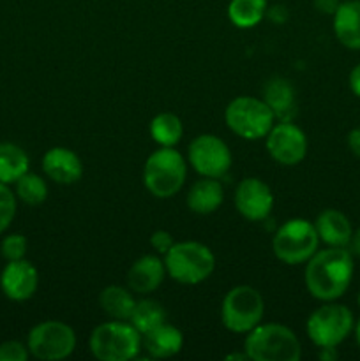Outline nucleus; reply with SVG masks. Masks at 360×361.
I'll return each instance as SVG.
<instances>
[{
	"mask_svg": "<svg viewBox=\"0 0 360 361\" xmlns=\"http://www.w3.org/2000/svg\"><path fill=\"white\" fill-rule=\"evenodd\" d=\"M353 271L355 263L348 247L316 250L307 261L306 288L320 302H335L352 284Z\"/></svg>",
	"mask_w": 360,
	"mask_h": 361,
	"instance_id": "f257e3e1",
	"label": "nucleus"
},
{
	"mask_svg": "<svg viewBox=\"0 0 360 361\" xmlns=\"http://www.w3.org/2000/svg\"><path fill=\"white\" fill-rule=\"evenodd\" d=\"M244 351L254 361H299L302 345L284 324L260 323L247 334Z\"/></svg>",
	"mask_w": 360,
	"mask_h": 361,
	"instance_id": "f03ea898",
	"label": "nucleus"
},
{
	"mask_svg": "<svg viewBox=\"0 0 360 361\" xmlns=\"http://www.w3.org/2000/svg\"><path fill=\"white\" fill-rule=\"evenodd\" d=\"M186 176V159L175 147H161L145 161L143 183L148 192L159 200L175 196L182 189Z\"/></svg>",
	"mask_w": 360,
	"mask_h": 361,
	"instance_id": "7ed1b4c3",
	"label": "nucleus"
},
{
	"mask_svg": "<svg viewBox=\"0 0 360 361\" xmlns=\"http://www.w3.org/2000/svg\"><path fill=\"white\" fill-rule=\"evenodd\" d=\"M166 274L184 286H196L207 281L215 268L214 252L205 243H173L164 254Z\"/></svg>",
	"mask_w": 360,
	"mask_h": 361,
	"instance_id": "20e7f679",
	"label": "nucleus"
},
{
	"mask_svg": "<svg viewBox=\"0 0 360 361\" xmlns=\"http://www.w3.org/2000/svg\"><path fill=\"white\" fill-rule=\"evenodd\" d=\"M141 334L126 321H108L92 331L88 348L99 361H129L141 349Z\"/></svg>",
	"mask_w": 360,
	"mask_h": 361,
	"instance_id": "39448f33",
	"label": "nucleus"
},
{
	"mask_svg": "<svg viewBox=\"0 0 360 361\" xmlns=\"http://www.w3.org/2000/svg\"><path fill=\"white\" fill-rule=\"evenodd\" d=\"M224 120L229 130L236 136L247 141H258L270 133L275 115L263 99L242 95L226 106Z\"/></svg>",
	"mask_w": 360,
	"mask_h": 361,
	"instance_id": "423d86ee",
	"label": "nucleus"
},
{
	"mask_svg": "<svg viewBox=\"0 0 360 361\" xmlns=\"http://www.w3.org/2000/svg\"><path fill=\"white\" fill-rule=\"evenodd\" d=\"M320 245L316 228L306 219H289L272 238L274 256L284 264L307 263Z\"/></svg>",
	"mask_w": 360,
	"mask_h": 361,
	"instance_id": "0eeeda50",
	"label": "nucleus"
},
{
	"mask_svg": "<svg viewBox=\"0 0 360 361\" xmlns=\"http://www.w3.org/2000/svg\"><path fill=\"white\" fill-rule=\"evenodd\" d=\"M355 326L352 310L346 305L325 302L309 316L306 324L307 337L316 348H337L348 338Z\"/></svg>",
	"mask_w": 360,
	"mask_h": 361,
	"instance_id": "6e6552de",
	"label": "nucleus"
},
{
	"mask_svg": "<svg viewBox=\"0 0 360 361\" xmlns=\"http://www.w3.org/2000/svg\"><path fill=\"white\" fill-rule=\"evenodd\" d=\"M263 314V296L251 286H236L222 300L221 321L226 330L233 334H249L261 323Z\"/></svg>",
	"mask_w": 360,
	"mask_h": 361,
	"instance_id": "1a4fd4ad",
	"label": "nucleus"
},
{
	"mask_svg": "<svg viewBox=\"0 0 360 361\" xmlns=\"http://www.w3.org/2000/svg\"><path fill=\"white\" fill-rule=\"evenodd\" d=\"M27 348L34 358L60 361L69 358L76 348V334L62 321H44L35 324L27 338Z\"/></svg>",
	"mask_w": 360,
	"mask_h": 361,
	"instance_id": "9d476101",
	"label": "nucleus"
},
{
	"mask_svg": "<svg viewBox=\"0 0 360 361\" xmlns=\"http://www.w3.org/2000/svg\"><path fill=\"white\" fill-rule=\"evenodd\" d=\"M187 159L194 171L208 178H222L232 168V152L221 137L214 134H200L187 150Z\"/></svg>",
	"mask_w": 360,
	"mask_h": 361,
	"instance_id": "9b49d317",
	"label": "nucleus"
},
{
	"mask_svg": "<svg viewBox=\"0 0 360 361\" xmlns=\"http://www.w3.org/2000/svg\"><path fill=\"white\" fill-rule=\"evenodd\" d=\"M267 150L281 166H296L307 155L306 133L293 122L274 123L267 134Z\"/></svg>",
	"mask_w": 360,
	"mask_h": 361,
	"instance_id": "f8f14e48",
	"label": "nucleus"
},
{
	"mask_svg": "<svg viewBox=\"0 0 360 361\" xmlns=\"http://www.w3.org/2000/svg\"><path fill=\"white\" fill-rule=\"evenodd\" d=\"M235 208L247 221H267L274 208V194L263 180L244 178L235 190Z\"/></svg>",
	"mask_w": 360,
	"mask_h": 361,
	"instance_id": "ddd939ff",
	"label": "nucleus"
},
{
	"mask_svg": "<svg viewBox=\"0 0 360 361\" xmlns=\"http://www.w3.org/2000/svg\"><path fill=\"white\" fill-rule=\"evenodd\" d=\"M39 274L32 263L25 259L9 261L0 275V288L13 302H25L37 291Z\"/></svg>",
	"mask_w": 360,
	"mask_h": 361,
	"instance_id": "4468645a",
	"label": "nucleus"
},
{
	"mask_svg": "<svg viewBox=\"0 0 360 361\" xmlns=\"http://www.w3.org/2000/svg\"><path fill=\"white\" fill-rule=\"evenodd\" d=\"M42 171L60 185H73L83 176V164L78 154L66 147H53L42 157Z\"/></svg>",
	"mask_w": 360,
	"mask_h": 361,
	"instance_id": "2eb2a0df",
	"label": "nucleus"
},
{
	"mask_svg": "<svg viewBox=\"0 0 360 361\" xmlns=\"http://www.w3.org/2000/svg\"><path fill=\"white\" fill-rule=\"evenodd\" d=\"M166 275L164 261L157 256H141L133 263V267L127 271V284L131 291L138 295H150L159 286L162 284Z\"/></svg>",
	"mask_w": 360,
	"mask_h": 361,
	"instance_id": "dca6fc26",
	"label": "nucleus"
},
{
	"mask_svg": "<svg viewBox=\"0 0 360 361\" xmlns=\"http://www.w3.org/2000/svg\"><path fill=\"white\" fill-rule=\"evenodd\" d=\"M320 242H323L328 247H348L352 240L353 228L349 219L342 212L328 208L318 215L314 222Z\"/></svg>",
	"mask_w": 360,
	"mask_h": 361,
	"instance_id": "f3484780",
	"label": "nucleus"
},
{
	"mask_svg": "<svg viewBox=\"0 0 360 361\" xmlns=\"http://www.w3.org/2000/svg\"><path fill=\"white\" fill-rule=\"evenodd\" d=\"M334 34L348 49H360V0H344L334 13Z\"/></svg>",
	"mask_w": 360,
	"mask_h": 361,
	"instance_id": "a211bd4d",
	"label": "nucleus"
},
{
	"mask_svg": "<svg viewBox=\"0 0 360 361\" xmlns=\"http://www.w3.org/2000/svg\"><path fill=\"white\" fill-rule=\"evenodd\" d=\"M187 207L191 212L198 215H208L219 210L224 201V189H222L219 178H208L203 176L201 180L194 182L187 192Z\"/></svg>",
	"mask_w": 360,
	"mask_h": 361,
	"instance_id": "6ab92c4d",
	"label": "nucleus"
},
{
	"mask_svg": "<svg viewBox=\"0 0 360 361\" xmlns=\"http://www.w3.org/2000/svg\"><path fill=\"white\" fill-rule=\"evenodd\" d=\"M263 101L270 106L279 122H292L296 115L295 88L284 78H274L265 85Z\"/></svg>",
	"mask_w": 360,
	"mask_h": 361,
	"instance_id": "aec40b11",
	"label": "nucleus"
},
{
	"mask_svg": "<svg viewBox=\"0 0 360 361\" xmlns=\"http://www.w3.org/2000/svg\"><path fill=\"white\" fill-rule=\"evenodd\" d=\"M141 338H143L145 349L152 358H173L184 348L182 331L168 323H162L161 326L154 328Z\"/></svg>",
	"mask_w": 360,
	"mask_h": 361,
	"instance_id": "412c9836",
	"label": "nucleus"
},
{
	"mask_svg": "<svg viewBox=\"0 0 360 361\" xmlns=\"http://www.w3.org/2000/svg\"><path fill=\"white\" fill-rule=\"evenodd\" d=\"M99 305L104 310L106 316L119 321H129L136 300L131 295V291H127L122 286H108L99 293Z\"/></svg>",
	"mask_w": 360,
	"mask_h": 361,
	"instance_id": "4be33fe9",
	"label": "nucleus"
},
{
	"mask_svg": "<svg viewBox=\"0 0 360 361\" xmlns=\"http://www.w3.org/2000/svg\"><path fill=\"white\" fill-rule=\"evenodd\" d=\"M28 155L14 143H0V182L16 183L28 171Z\"/></svg>",
	"mask_w": 360,
	"mask_h": 361,
	"instance_id": "5701e85b",
	"label": "nucleus"
},
{
	"mask_svg": "<svg viewBox=\"0 0 360 361\" xmlns=\"http://www.w3.org/2000/svg\"><path fill=\"white\" fill-rule=\"evenodd\" d=\"M150 136L159 147H175L184 134L182 120L175 115V113H159L150 120Z\"/></svg>",
	"mask_w": 360,
	"mask_h": 361,
	"instance_id": "b1692460",
	"label": "nucleus"
},
{
	"mask_svg": "<svg viewBox=\"0 0 360 361\" xmlns=\"http://www.w3.org/2000/svg\"><path fill=\"white\" fill-rule=\"evenodd\" d=\"M267 0H232L228 18L236 28H253L267 16Z\"/></svg>",
	"mask_w": 360,
	"mask_h": 361,
	"instance_id": "393cba45",
	"label": "nucleus"
},
{
	"mask_svg": "<svg viewBox=\"0 0 360 361\" xmlns=\"http://www.w3.org/2000/svg\"><path fill=\"white\" fill-rule=\"evenodd\" d=\"M129 323L136 328L138 331L143 337L145 334L152 331L154 328L161 326L162 323H166V310L162 309V305L155 300H141L136 302L134 305L133 314L129 317Z\"/></svg>",
	"mask_w": 360,
	"mask_h": 361,
	"instance_id": "a878e982",
	"label": "nucleus"
},
{
	"mask_svg": "<svg viewBox=\"0 0 360 361\" xmlns=\"http://www.w3.org/2000/svg\"><path fill=\"white\" fill-rule=\"evenodd\" d=\"M16 196L30 207H39L48 197V185L41 176L27 171L16 180Z\"/></svg>",
	"mask_w": 360,
	"mask_h": 361,
	"instance_id": "bb28decb",
	"label": "nucleus"
},
{
	"mask_svg": "<svg viewBox=\"0 0 360 361\" xmlns=\"http://www.w3.org/2000/svg\"><path fill=\"white\" fill-rule=\"evenodd\" d=\"M16 215V196L7 183L0 182V233L6 231Z\"/></svg>",
	"mask_w": 360,
	"mask_h": 361,
	"instance_id": "cd10ccee",
	"label": "nucleus"
},
{
	"mask_svg": "<svg viewBox=\"0 0 360 361\" xmlns=\"http://www.w3.org/2000/svg\"><path fill=\"white\" fill-rule=\"evenodd\" d=\"M27 247L28 242L23 235H9L4 238L2 245H0V252L2 256L6 257L7 261H16V259H23L25 254H27Z\"/></svg>",
	"mask_w": 360,
	"mask_h": 361,
	"instance_id": "c85d7f7f",
	"label": "nucleus"
},
{
	"mask_svg": "<svg viewBox=\"0 0 360 361\" xmlns=\"http://www.w3.org/2000/svg\"><path fill=\"white\" fill-rule=\"evenodd\" d=\"M28 348L18 341H7L0 344V361H27Z\"/></svg>",
	"mask_w": 360,
	"mask_h": 361,
	"instance_id": "c756f323",
	"label": "nucleus"
},
{
	"mask_svg": "<svg viewBox=\"0 0 360 361\" xmlns=\"http://www.w3.org/2000/svg\"><path fill=\"white\" fill-rule=\"evenodd\" d=\"M173 243H175V242H173L172 235H169L168 231H164V229H159V231L152 233L150 245L154 247V249L157 250L159 254H162V256H164V254L168 252L169 249H172Z\"/></svg>",
	"mask_w": 360,
	"mask_h": 361,
	"instance_id": "7c9ffc66",
	"label": "nucleus"
},
{
	"mask_svg": "<svg viewBox=\"0 0 360 361\" xmlns=\"http://www.w3.org/2000/svg\"><path fill=\"white\" fill-rule=\"evenodd\" d=\"M313 4L314 7H316V11H320V13L323 14H332V16H334L337 7L341 6V0H313Z\"/></svg>",
	"mask_w": 360,
	"mask_h": 361,
	"instance_id": "2f4dec72",
	"label": "nucleus"
},
{
	"mask_svg": "<svg viewBox=\"0 0 360 361\" xmlns=\"http://www.w3.org/2000/svg\"><path fill=\"white\" fill-rule=\"evenodd\" d=\"M267 16L270 18L274 23L281 25L288 20V11H286L284 6H274L272 9H267Z\"/></svg>",
	"mask_w": 360,
	"mask_h": 361,
	"instance_id": "473e14b6",
	"label": "nucleus"
},
{
	"mask_svg": "<svg viewBox=\"0 0 360 361\" xmlns=\"http://www.w3.org/2000/svg\"><path fill=\"white\" fill-rule=\"evenodd\" d=\"M348 148L353 155L360 157V127L348 133Z\"/></svg>",
	"mask_w": 360,
	"mask_h": 361,
	"instance_id": "72a5a7b5",
	"label": "nucleus"
},
{
	"mask_svg": "<svg viewBox=\"0 0 360 361\" xmlns=\"http://www.w3.org/2000/svg\"><path fill=\"white\" fill-rule=\"evenodd\" d=\"M349 88L355 94V97L360 99V63H356L349 73Z\"/></svg>",
	"mask_w": 360,
	"mask_h": 361,
	"instance_id": "f704fd0d",
	"label": "nucleus"
},
{
	"mask_svg": "<svg viewBox=\"0 0 360 361\" xmlns=\"http://www.w3.org/2000/svg\"><path fill=\"white\" fill-rule=\"evenodd\" d=\"M320 353H318V358L321 361H334L337 360V349L335 348H318Z\"/></svg>",
	"mask_w": 360,
	"mask_h": 361,
	"instance_id": "c9c22d12",
	"label": "nucleus"
},
{
	"mask_svg": "<svg viewBox=\"0 0 360 361\" xmlns=\"http://www.w3.org/2000/svg\"><path fill=\"white\" fill-rule=\"evenodd\" d=\"M348 247H349V252H352L353 256H360V228L356 229V231H353Z\"/></svg>",
	"mask_w": 360,
	"mask_h": 361,
	"instance_id": "e433bc0d",
	"label": "nucleus"
},
{
	"mask_svg": "<svg viewBox=\"0 0 360 361\" xmlns=\"http://www.w3.org/2000/svg\"><path fill=\"white\" fill-rule=\"evenodd\" d=\"M226 360H242V361H246V360H249V356L246 355V351H244V355H236V353H233V355H228L226 356Z\"/></svg>",
	"mask_w": 360,
	"mask_h": 361,
	"instance_id": "4c0bfd02",
	"label": "nucleus"
},
{
	"mask_svg": "<svg viewBox=\"0 0 360 361\" xmlns=\"http://www.w3.org/2000/svg\"><path fill=\"white\" fill-rule=\"evenodd\" d=\"M353 328H355V338H356V344H359V348H360V319L356 321V324H355V326H353Z\"/></svg>",
	"mask_w": 360,
	"mask_h": 361,
	"instance_id": "58836bf2",
	"label": "nucleus"
},
{
	"mask_svg": "<svg viewBox=\"0 0 360 361\" xmlns=\"http://www.w3.org/2000/svg\"><path fill=\"white\" fill-rule=\"evenodd\" d=\"M356 302H359V307H360V293H359V298H356Z\"/></svg>",
	"mask_w": 360,
	"mask_h": 361,
	"instance_id": "ea45409f",
	"label": "nucleus"
}]
</instances>
